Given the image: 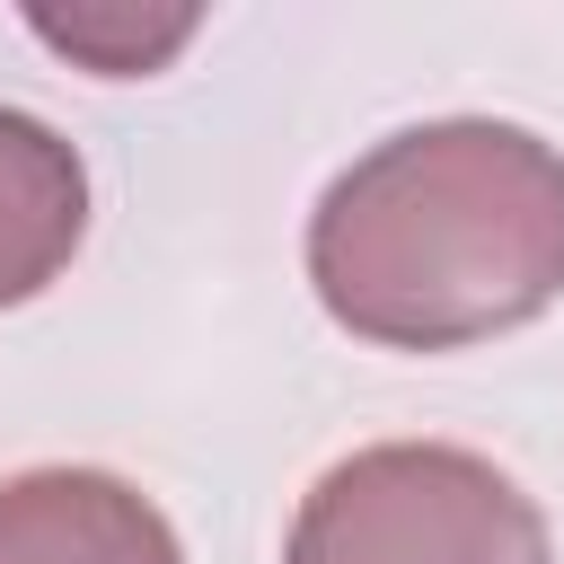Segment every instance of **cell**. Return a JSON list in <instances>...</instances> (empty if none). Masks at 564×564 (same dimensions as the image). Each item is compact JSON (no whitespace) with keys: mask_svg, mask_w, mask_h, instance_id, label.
<instances>
[{"mask_svg":"<svg viewBox=\"0 0 564 564\" xmlns=\"http://www.w3.org/2000/svg\"><path fill=\"white\" fill-rule=\"evenodd\" d=\"M326 317L388 352H458L564 300V150L449 115L361 150L308 212Z\"/></svg>","mask_w":564,"mask_h":564,"instance_id":"1","label":"cell"},{"mask_svg":"<svg viewBox=\"0 0 564 564\" xmlns=\"http://www.w3.org/2000/svg\"><path fill=\"white\" fill-rule=\"evenodd\" d=\"M282 564H555V538L494 458L458 441H370L300 494Z\"/></svg>","mask_w":564,"mask_h":564,"instance_id":"2","label":"cell"},{"mask_svg":"<svg viewBox=\"0 0 564 564\" xmlns=\"http://www.w3.org/2000/svg\"><path fill=\"white\" fill-rule=\"evenodd\" d=\"M0 564H185L167 511L106 467H26L0 485Z\"/></svg>","mask_w":564,"mask_h":564,"instance_id":"3","label":"cell"},{"mask_svg":"<svg viewBox=\"0 0 564 564\" xmlns=\"http://www.w3.org/2000/svg\"><path fill=\"white\" fill-rule=\"evenodd\" d=\"M79 238H88V167H79V150L53 123L0 106V308L35 300L79 256Z\"/></svg>","mask_w":564,"mask_h":564,"instance_id":"4","label":"cell"},{"mask_svg":"<svg viewBox=\"0 0 564 564\" xmlns=\"http://www.w3.org/2000/svg\"><path fill=\"white\" fill-rule=\"evenodd\" d=\"M26 26H35L53 53L106 70V79H141V70H159L203 18H194V9H35Z\"/></svg>","mask_w":564,"mask_h":564,"instance_id":"5","label":"cell"}]
</instances>
